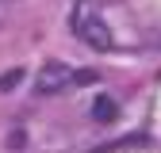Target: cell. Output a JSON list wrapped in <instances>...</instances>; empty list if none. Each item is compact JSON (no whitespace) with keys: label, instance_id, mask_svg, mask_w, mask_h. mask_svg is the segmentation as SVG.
Wrapping results in <instances>:
<instances>
[{"label":"cell","instance_id":"2","mask_svg":"<svg viewBox=\"0 0 161 153\" xmlns=\"http://www.w3.org/2000/svg\"><path fill=\"white\" fill-rule=\"evenodd\" d=\"M73 76L77 73L65 61H46L42 69H38V76H35V92L38 96H58V92H65L73 84Z\"/></svg>","mask_w":161,"mask_h":153},{"label":"cell","instance_id":"4","mask_svg":"<svg viewBox=\"0 0 161 153\" xmlns=\"http://www.w3.org/2000/svg\"><path fill=\"white\" fill-rule=\"evenodd\" d=\"M23 65H15V69H4V73H0V92H12V88H19V84H23Z\"/></svg>","mask_w":161,"mask_h":153},{"label":"cell","instance_id":"1","mask_svg":"<svg viewBox=\"0 0 161 153\" xmlns=\"http://www.w3.org/2000/svg\"><path fill=\"white\" fill-rule=\"evenodd\" d=\"M73 34H77L85 46L100 50V54L111 50V42H115V38H111V27L104 23V15H100L92 4H80V8L73 12Z\"/></svg>","mask_w":161,"mask_h":153},{"label":"cell","instance_id":"3","mask_svg":"<svg viewBox=\"0 0 161 153\" xmlns=\"http://www.w3.org/2000/svg\"><path fill=\"white\" fill-rule=\"evenodd\" d=\"M119 115V103L111 100V96H96V103H92V119H100V123H111Z\"/></svg>","mask_w":161,"mask_h":153}]
</instances>
